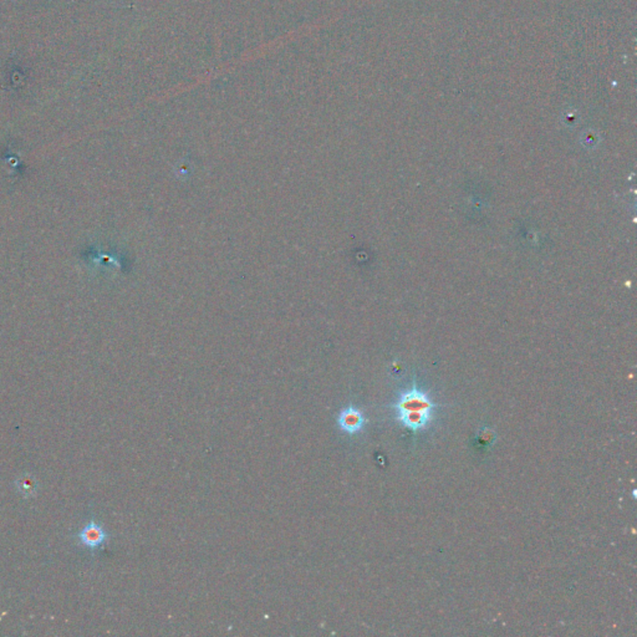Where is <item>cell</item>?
<instances>
[{"mask_svg":"<svg viewBox=\"0 0 637 637\" xmlns=\"http://www.w3.org/2000/svg\"><path fill=\"white\" fill-rule=\"evenodd\" d=\"M434 407V403L426 396V393L414 387L396 403L397 419L405 427L414 432H419L427 427L432 419Z\"/></svg>","mask_w":637,"mask_h":637,"instance_id":"6da1fadb","label":"cell"},{"mask_svg":"<svg viewBox=\"0 0 637 637\" xmlns=\"http://www.w3.org/2000/svg\"><path fill=\"white\" fill-rule=\"evenodd\" d=\"M77 538H79L80 544L84 547H86L88 549H96V548H100L101 545L108 542L109 536L103 530L101 525H99L95 521H91L79 533Z\"/></svg>","mask_w":637,"mask_h":637,"instance_id":"7a4b0ae2","label":"cell"},{"mask_svg":"<svg viewBox=\"0 0 637 637\" xmlns=\"http://www.w3.org/2000/svg\"><path fill=\"white\" fill-rule=\"evenodd\" d=\"M15 486L24 498H33L38 493L39 484L32 475H23L15 481Z\"/></svg>","mask_w":637,"mask_h":637,"instance_id":"277c9868","label":"cell"},{"mask_svg":"<svg viewBox=\"0 0 637 637\" xmlns=\"http://www.w3.org/2000/svg\"><path fill=\"white\" fill-rule=\"evenodd\" d=\"M365 417L364 414L356 407H347L340 412L338 417L339 427L349 434H355L360 432L365 426Z\"/></svg>","mask_w":637,"mask_h":637,"instance_id":"3957f363","label":"cell"}]
</instances>
